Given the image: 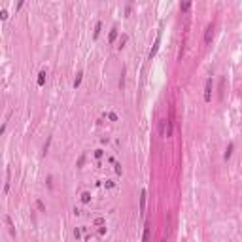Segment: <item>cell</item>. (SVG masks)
<instances>
[{"instance_id": "cell-1", "label": "cell", "mask_w": 242, "mask_h": 242, "mask_svg": "<svg viewBox=\"0 0 242 242\" xmlns=\"http://www.w3.org/2000/svg\"><path fill=\"white\" fill-rule=\"evenodd\" d=\"M210 100H212V78H208L204 85V102H210Z\"/></svg>"}, {"instance_id": "cell-2", "label": "cell", "mask_w": 242, "mask_h": 242, "mask_svg": "<svg viewBox=\"0 0 242 242\" xmlns=\"http://www.w3.org/2000/svg\"><path fill=\"white\" fill-rule=\"evenodd\" d=\"M159 44H161V30H159V32H157V36H155L153 48H151V51H149V59H153V57H155V53H157V49H159Z\"/></svg>"}, {"instance_id": "cell-3", "label": "cell", "mask_w": 242, "mask_h": 242, "mask_svg": "<svg viewBox=\"0 0 242 242\" xmlns=\"http://www.w3.org/2000/svg\"><path fill=\"white\" fill-rule=\"evenodd\" d=\"M146 197H148V193H146V189H142V193H140V216H144V210H146Z\"/></svg>"}, {"instance_id": "cell-4", "label": "cell", "mask_w": 242, "mask_h": 242, "mask_svg": "<svg viewBox=\"0 0 242 242\" xmlns=\"http://www.w3.org/2000/svg\"><path fill=\"white\" fill-rule=\"evenodd\" d=\"M212 36H214V28H212V25L206 28V34H204V44H210L212 42Z\"/></svg>"}, {"instance_id": "cell-5", "label": "cell", "mask_w": 242, "mask_h": 242, "mask_svg": "<svg viewBox=\"0 0 242 242\" xmlns=\"http://www.w3.org/2000/svg\"><path fill=\"white\" fill-rule=\"evenodd\" d=\"M149 233H151V227L146 225L144 227V235H142V242H149Z\"/></svg>"}, {"instance_id": "cell-6", "label": "cell", "mask_w": 242, "mask_h": 242, "mask_svg": "<svg viewBox=\"0 0 242 242\" xmlns=\"http://www.w3.org/2000/svg\"><path fill=\"white\" fill-rule=\"evenodd\" d=\"M44 81H45V72H40V76H38V85H44Z\"/></svg>"}, {"instance_id": "cell-7", "label": "cell", "mask_w": 242, "mask_h": 242, "mask_svg": "<svg viewBox=\"0 0 242 242\" xmlns=\"http://www.w3.org/2000/svg\"><path fill=\"white\" fill-rule=\"evenodd\" d=\"M231 151H233V144H229V148H227V151H225V159H229V157H231Z\"/></svg>"}, {"instance_id": "cell-8", "label": "cell", "mask_w": 242, "mask_h": 242, "mask_svg": "<svg viewBox=\"0 0 242 242\" xmlns=\"http://www.w3.org/2000/svg\"><path fill=\"white\" fill-rule=\"evenodd\" d=\"M80 81H81V74H78V78H76V81H74V87H78Z\"/></svg>"}, {"instance_id": "cell-9", "label": "cell", "mask_w": 242, "mask_h": 242, "mask_svg": "<svg viewBox=\"0 0 242 242\" xmlns=\"http://www.w3.org/2000/svg\"><path fill=\"white\" fill-rule=\"evenodd\" d=\"M0 17L6 19V17H8V11H6V10H0Z\"/></svg>"}, {"instance_id": "cell-10", "label": "cell", "mask_w": 242, "mask_h": 242, "mask_svg": "<svg viewBox=\"0 0 242 242\" xmlns=\"http://www.w3.org/2000/svg\"><path fill=\"white\" fill-rule=\"evenodd\" d=\"M81 201H83V202L89 201V193H83V195H81Z\"/></svg>"}, {"instance_id": "cell-11", "label": "cell", "mask_w": 242, "mask_h": 242, "mask_svg": "<svg viewBox=\"0 0 242 242\" xmlns=\"http://www.w3.org/2000/svg\"><path fill=\"white\" fill-rule=\"evenodd\" d=\"M189 6H191V4H189V2H186V4H182L180 8H182V10H184V11H186V10H189Z\"/></svg>"}, {"instance_id": "cell-12", "label": "cell", "mask_w": 242, "mask_h": 242, "mask_svg": "<svg viewBox=\"0 0 242 242\" xmlns=\"http://www.w3.org/2000/svg\"><path fill=\"white\" fill-rule=\"evenodd\" d=\"M163 242H166V240H163Z\"/></svg>"}]
</instances>
